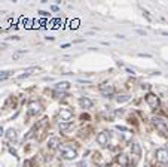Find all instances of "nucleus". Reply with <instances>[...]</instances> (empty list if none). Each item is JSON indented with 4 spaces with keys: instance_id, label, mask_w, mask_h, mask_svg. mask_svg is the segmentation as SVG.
<instances>
[{
    "instance_id": "obj_1",
    "label": "nucleus",
    "mask_w": 168,
    "mask_h": 167,
    "mask_svg": "<svg viewBox=\"0 0 168 167\" xmlns=\"http://www.w3.org/2000/svg\"><path fill=\"white\" fill-rule=\"evenodd\" d=\"M145 100H146V103H147L150 108H153V109H156V108L159 106V99H158V95L153 94V92H147L146 97H145Z\"/></svg>"
},
{
    "instance_id": "obj_2",
    "label": "nucleus",
    "mask_w": 168,
    "mask_h": 167,
    "mask_svg": "<svg viewBox=\"0 0 168 167\" xmlns=\"http://www.w3.org/2000/svg\"><path fill=\"white\" fill-rule=\"evenodd\" d=\"M152 121H153V125L162 133V134H167L168 133V128H167V124H165V121L164 119H161V118H152Z\"/></svg>"
},
{
    "instance_id": "obj_3",
    "label": "nucleus",
    "mask_w": 168,
    "mask_h": 167,
    "mask_svg": "<svg viewBox=\"0 0 168 167\" xmlns=\"http://www.w3.org/2000/svg\"><path fill=\"white\" fill-rule=\"evenodd\" d=\"M156 160L161 164H167L168 163V149H165V148L156 149Z\"/></svg>"
},
{
    "instance_id": "obj_4",
    "label": "nucleus",
    "mask_w": 168,
    "mask_h": 167,
    "mask_svg": "<svg viewBox=\"0 0 168 167\" xmlns=\"http://www.w3.org/2000/svg\"><path fill=\"white\" fill-rule=\"evenodd\" d=\"M61 155L64 160H75L78 157V152L73 148H63L61 149Z\"/></svg>"
},
{
    "instance_id": "obj_5",
    "label": "nucleus",
    "mask_w": 168,
    "mask_h": 167,
    "mask_svg": "<svg viewBox=\"0 0 168 167\" xmlns=\"http://www.w3.org/2000/svg\"><path fill=\"white\" fill-rule=\"evenodd\" d=\"M100 91H101L103 95H106V97H110V95L115 92V88H113V85H110V84H103V85H100Z\"/></svg>"
},
{
    "instance_id": "obj_6",
    "label": "nucleus",
    "mask_w": 168,
    "mask_h": 167,
    "mask_svg": "<svg viewBox=\"0 0 168 167\" xmlns=\"http://www.w3.org/2000/svg\"><path fill=\"white\" fill-rule=\"evenodd\" d=\"M60 116H61V121L68 123L70 119L73 118V112H71L70 109H61V110H60Z\"/></svg>"
},
{
    "instance_id": "obj_7",
    "label": "nucleus",
    "mask_w": 168,
    "mask_h": 167,
    "mask_svg": "<svg viewBox=\"0 0 168 167\" xmlns=\"http://www.w3.org/2000/svg\"><path fill=\"white\" fill-rule=\"evenodd\" d=\"M28 109H30V113H31V115H37V113L42 110V105H40L39 102H34V100H33V102L28 103Z\"/></svg>"
},
{
    "instance_id": "obj_8",
    "label": "nucleus",
    "mask_w": 168,
    "mask_h": 167,
    "mask_svg": "<svg viewBox=\"0 0 168 167\" xmlns=\"http://www.w3.org/2000/svg\"><path fill=\"white\" fill-rule=\"evenodd\" d=\"M107 142H109V134H107L106 131H103V133H100V134L97 136V143H98V145L106 146Z\"/></svg>"
},
{
    "instance_id": "obj_9",
    "label": "nucleus",
    "mask_w": 168,
    "mask_h": 167,
    "mask_svg": "<svg viewBox=\"0 0 168 167\" xmlns=\"http://www.w3.org/2000/svg\"><path fill=\"white\" fill-rule=\"evenodd\" d=\"M79 105L82 109H91L92 108V100L88 99V97H80L79 99Z\"/></svg>"
},
{
    "instance_id": "obj_10",
    "label": "nucleus",
    "mask_w": 168,
    "mask_h": 167,
    "mask_svg": "<svg viewBox=\"0 0 168 167\" xmlns=\"http://www.w3.org/2000/svg\"><path fill=\"white\" fill-rule=\"evenodd\" d=\"M58 145H60V139H58V137H51L49 140H48V148H49L51 151L57 149Z\"/></svg>"
},
{
    "instance_id": "obj_11",
    "label": "nucleus",
    "mask_w": 168,
    "mask_h": 167,
    "mask_svg": "<svg viewBox=\"0 0 168 167\" xmlns=\"http://www.w3.org/2000/svg\"><path fill=\"white\" fill-rule=\"evenodd\" d=\"M68 88H70V82H65V81L64 82H58L55 85V91H61V92L65 91V90H68Z\"/></svg>"
},
{
    "instance_id": "obj_12",
    "label": "nucleus",
    "mask_w": 168,
    "mask_h": 167,
    "mask_svg": "<svg viewBox=\"0 0 168 167\" xmlns=\"http://www.w3.org/2000/svg\"><path fill=\"white\" fill-rule=\"evenodd\" d=\"M36 70H39V67H30V69H27L26 72H24V73L22 75H19L18 76V79H24V78H28L31 73H33V72H36Z\"/></svg>"
},
{
    "instance_id": "obj_13",
    "label": "nucleus",
    "mask_w": 168,
    "mask_h": 167,
    "mask_svg": "<svg viewBox=\"0 0 168 167\" xmlns=\"http://www.w3.org/2000/svg\"><path fill=\"white\" fill-rule=\"evenodd\" d=\"M117 163L121 164V166H124V167H127V164H128V157L125 155V154H121L117 157Z\"/></svg>"
},
{
    "instance_id": "obj_14",
    "label": "nucleus",
    "mask_w": 168,
    "mask_h": 167,
    "mask_svg": "<svg viewBox=\"0 0 168 167\" xmlns=\"http://www.w3.org/2000/svg\"><path fill=\"white\" fill-rule=\"evenodd\" d=\"M131 151H132V154H135V155H140V154H141V148H140L138 143H132Z\"/></svg>"
},
{
    "instance_id": "obj_15",
    "label": "nucleus",
    "mask_w": 168,
    "mask_h": 167,
    "mask_svg": "<svg viewBox=\"0 0 168 167\" xmlns=\"http://www.w3.org/2000/svg\"><path fill=\"white\" fill-rule=\"evenodd\" d=\"M6 137H8L9 140H12V139H15V137H16V131H15L14 128H9V130L6 131Z\"/></svg>"
},
{
    "instance_id": "obj_16",
    "label": "nucleus",
    "mask_w": 168,
    "mask_h": 167,
    "mask_svg": "<svg viewBox=\"0 0 168 167\" xmlns=\"http://www.w3.org/2000/svg\"><path fill=\"white\" fill-rule=\"evenodd\" d=\"M130 100V95H119V97H116V102L117 103H125Z\"/></svg>"
},
{
    "instance_id": "obj_17",
    "label": "nucleus",
    "mask_w": 168,
    "mask_h": 167,
    "mask_svg": "<svg viewBox=\"0 0 168 167\" xmlns=\"http://www.w3.org/2000/svg\"><path fill=\"white\" fill-rule=\"evenodd\" d=\"M12 75V72H0V81H5Z\"/></svg>"
},
{
    "instance_id": "obj_18",
    "label": "nucleus",
    "mask_w": 168,
    "mask_h": 167,
    "mask_svg": "<svg viewBox=\"0 0 168 167\" xmlns=\"http://www.w3.org/2000/svg\"><path fill=\"white\" fill-rule=\"evenodd\" d=\"M68 125H70V124H68V123H60V124H58V128H60V130H61V131H65V130H67V127H68Z\"/></svg>"
},
{
    "instance_id": "obj_19",
    "label": "nucleus",
    "mask_w": 168,
    "mask_h": 167,
    "mask_svg": "<svg viewBox=\"0 0 168 167\" xmlns=\"http://www.w3.org/2000/svg\"><path fill=\"white\" fill-rule=\"evenodd\" d=\"M22 54H26V51H19V52H15V54H14V60H16V58H18L19 55H22Z\"/></svg>"
},
{
    "instance_id": "obj_20",
    "label": "nucleus",
    "mask_w": 168,
    "mask_h": 167,
    "mask_svg": "<svg viewBox=\"0 0 168 167\" xmlns=\"http://www.w3.org/2000/svg\"><path fill=\"white\" fill-rule=\"evenodd\" d=\"M78 24H79V21L76 19V21H73V22H71V27H73V29H78Z\"/></svg>"
},
{
    "instance_id": "obj_21",
    "label": "nucleus",
    "mask_w": 168,
    "mask_h": 167,
    "mask_svg": "<svg viewBox=\"0 0 168 167\" xmlns=\"http://www.w3.org/2000/svg\"><path fill=\"white\" fill-rule=\"evenodd\" d=\"M24 167H31V161H30V160H27L26 163H24Z\"/></svg>"
},
{
    "instance_id": "obj_22",
    "label": "nucleus",
    "mask_w": 168,
    "mask_h": 167,
    "mask_svg": "<svg viewBox=\"0 0 168 167\" xmlns=\"http://www.w3.org/2000/svg\"><path fill=\"white\" fill-rule=\"evenodd\" d=\"M39 14H40L42 16H48V15H49V14H48V12H45V11H40Z\"/></svg>"
},
{
    "instance_id": "obj_23",
    "label": "nucleus",
    "mask_w": 168,
    "mask_h": 167,
    "mask_svg": "<svg viewBox=\"0 0 168 167\" xmlns=\"http://www.w3.org/2000/svg\"><path fill=\"white\" fill-rule=\"evenodd\" d=\"M117 130H121V131H127L125 127H121V125H117Z\"/></svg>"
},
{
    "instance_id": "obj_24",
    "label": "nucleus",
    "mask_w": 168,
    "mask_h": 167,
    "mask_svg": "<svg viewBox=\"0 0 168 167\" xmlns=\"http://www.w3.org/2000/svg\"><path fill=\"white\" fill-rule=\"evenodd\" d=\"M51 9H52V11H55V12H57V11H58V6H55V5H54V6H51Z\"/></svg>"
},
{
    "instance_id": "obj_25",
    "label": "nucleus",
    "mask_w": 168,
    "mask_h": 167,
    "mask_svg": "<svg viewBox=\"0 0 168 167\" xmlns=\"http://www.w3.org/2000/svg\"><path fill=\"white\" fill-rule=\"evenodd\" d=\"M0 48H6V43H0Z\"/></svg>"
},
{
    "instance_id": "obj_26",
    "label": "nucleus",
    "mask_w": 168,
    "mask_h": 167,
    "mask_svg": "<svg viewBox=\"0 0 168 167\" xmlns=\"http://www.w3.org/2000/svg\"><path fill=\"white\" fill-rule=\"evenodd\" d=\"M2 134H3V128H2V127H0V136H2Z\"/></svg>"
},
{
    "instance_id": "obj_27",
    "label": "nucleus",
    "mask_w": 168,
    "mask_h": 167,
    "mask_svg": "<svg viewBox=\"0 0 168 167\" xmlns=\"http://www.w3.org/2000/svg\"><path fill=\"white\" fill-rule=\"evenodd\" d=\"M162 34H164V36H168V32H162Z\"/></svg>"
}]
</instances>
